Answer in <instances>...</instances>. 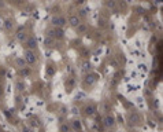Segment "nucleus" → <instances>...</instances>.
<instances>
[{
	"instance_id": "obj_1",
	"label": "nucleus",
	"mask_w": 163,
	"mask_h": 132,
	"mask_svg": "<svg viewBox=\"0 0 163 132\" xmlns=\"http://www.w3.org/2000/svg\"><path fill=\"white\" fill-rule=\"evenodd\" d=\"M36 59L37 58H36V55H34L33 51H30V50H26V51H25V54H23V61H25V62L33 65L36 62Z\"/></svg>"
},
{
	"instance_id": "obj_2",
	"label": "nucleus",
	"mask_w": 163,
	"mask_h": 132,
	"mask_svg": "<svg viewBox=\"0 0 163 132\" xmlns=\"http://www.w3.org/2000/svg\"><path fill=\"white\" fill-rule=\"evenodd\" d=\"M52 23L55 25L56 28H60L62 26H64V23H66V19H64L63 17H53L52 18Z\"/></svg>"
},
{
	"instance_id": "obj_3",
	"label": "nucleus",
	"mask_w": 163,
	"mask_h": 132,
	"mask_svg": "<svg viewBox=\"0 0 163 132\" xmlns=\"http://www.w3.org/2000/svg\"><path fill=\"white\" fill-rule=\"evenodd\" d=\"M26 47H27V50H30V51L34 50V48H37V40L34 37H29L26 41Z\"/></svg>"
},
{
	"instance_id": "obj_4",
	"label": "nucleus",
	"mask_w": 163,
	"mask_h": 132,
	"mask_svg": "<svg viewBox=\"0 0 163 132\" xmlns=\"http://www.w3.org/2000/svg\"><path fill=\"white\" fill-rule=\"evenodd\" d=\"M68 22H70V25L73 28H77L79 23H81V22H79V17H77V15H71L68 18Z\"/></svg>"
},
{
	"instance_id": "obj_5",
	"label": "nucleus",
	"mask_w": 163,
	"mask_h": 132,
	"mask_svg": "<svg viewBox=\"0 0 163 132\" xmlns=\"http://www.w3.org/2000/svg\"><path fill=\"white\" fill-rule=\"evenodd\" d=\"M53 36L56 37V39H63V37H64V32L62 30V29L56 28V29L53 30Z\"/></svg>"
},
{
	"instance_id": "obj_6",
	"label": "nucleus",
	"mask_w": 163,
	"mask_h": 132,
	"mask_svg": "<svg viewBox=\"0 0 163 132\" xmlns=\"http://www.w3.org/2000/svg\"><path fill=\"white\" fill-rule=\"evenodd\" d=\"M104 124H105V125H107V127H111V125L114 124V117H112V116L105 117V121H104Z\"/></svg>"
},
{
	"instance_id": "obj_7",
	"label": "nucleus",
	"mask_w": 163,
	"mask_h": 132,
	"mask_svg": "<svg viewBox=\"0 0 163 132\" xmlns=\"http://www.w3.org/2000/svg\"><path fill=\"white\" fill-rule=\"evenodd\" d=\"M86 29H88L86 25H84V23H79L78 26H77V32H78V33H85V32H86Z\"/></svg>"
},
{
	"instance_id": "obj_8",
	"label": "nucleus",
	"mask_w": 163,
	"mask_h": 132,
	"mask_svg": "<svg viewBox=\"0 0 163 132\" xmlns=\"http://www.w3.org/2000/svg\"><path fill=\"white\" fill-rule=\"evenodd\" d=\"M4 26H5V29L11 30V29L14 28V23H12V21H11V19H7V21H4Z\"/></svg>"
},
{
	"instance_id": "obj_9",
	"label": "nucleus",
	"mask_w": 163,
	"mask_h": 132,
	"mask_svg": "<svg viewBox=\"0 0 163 132\" xmlns=\"http://www.w3.org/2000/svg\"><path fill=\"white\" fill-rule=\"evenodd\" d=\"M25 37H26V35L22 32V30H19V32L16 33V39H18V40H21V41H23V40H25Z\"/></svg>"
},
{
	"instance_id": "obj_10",
	"label": "nucleus",
	"mask_w": 163,
	"mask_h": 132,
	"mask_svg": "<svg viewBox=\"0 0 163 132\" xmlns=\"http://www.w3.org/2000/svg\"><path fill=\"white\" fill-rule=\"evenodd\" d=\"M73 127H74V129H77V131H79V129H81V122L75 120V121H73Z\"/></svg>"
},
{
	"instance_id": "obj_11",
	"label": "nucleus",
	"mask_w": 163,
	"mask_h": 132,
	"mask_svg": "<svg viewBox=\"0 0 163 132\" xmlns=\"http://www.w3.org/2000/svg\"><path fill=\"white\" fill-rule=\"evenodd\" d=\"M45 47H52V39L51 37L45 39Z\"/></svg>"
},
{
	"instance_id": "obj_12",
	"label": "nucleus",
	"mask_w": 163,
	"mask_h": 132,
	"mask_svg": "<svg viewBox=\"0 0 163 132\" xmlns=\"http://www.w3.org/2000/svg\"><path fill=\"white\" fill-rule=\"evenodd\" d=\"M70 131V128H68L67 124H63V125H60V132H68Z\"/></svg>"
},
{
	"instance_id": "obj_13",
	"label": "nucleus",
	"mask_w": 163,
	"mask_h": 132,
	"mask_svg": "<svg viewBox=\"0 0 163 132\" xmlns=\"http://www.w3.org/2000/svg\"><path fill=\"white\" fill-rule=\"evenodd\" d=\"M93 111H95V107H93V106H92V107H90V106L86 107V113H88V114H93Z\"/></svg>"
},
{
	"instance_id": "obj_14",
	"label": "nucleus",
	"mask_w": 163,
	"mask_h": 132,
	"mask_svg": "<svg viewBox=\"0 0 163 132\" xmlns=\"http://www.w3.org/2000/svg\"><path fill=\"white\" fill-rule=\"evenodd\" d=\"M16 64L19 65L21 68H23V66H25V61H23V59H16Z\"/></svg>"
}]
</instances>
